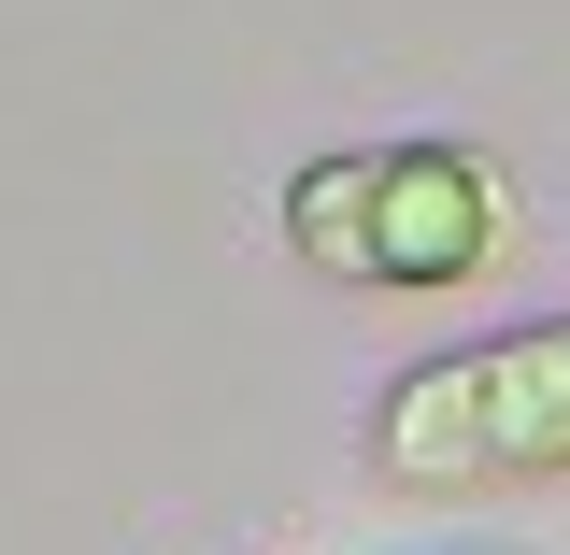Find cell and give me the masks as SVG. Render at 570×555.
Returning <instances> with one entry per match:
<instances>
[{
    "label": "cell",
    "mask_w": 570,
    "mask_h": 555,
    "mask_svg": "<svg viewBox=\"0 0 570 555\" xmlns=\"http://www.w3.org/2000/svg\"><path fill=\"white\" fill-rule=\"evenodd\" d=\"M371 485L385 498L570 485V314H528V328H485V343H442L414 370H385Z\"/></svg>",
    "instance_id": "2"
},
{
    "label": "cell",
    "mask_w": 570,
    "mask_h": 555,
    "mask_svg": "<svg viewBox=\"0 0 570 555\" xmlns=\"http://www.w3.org/2000/svg\"><path fill=\"white\" fill-rule=\"evenodd\" d=\"M285 257L356 299H456L513 257V171L471 129H371L285 171Z\"/></svg>",
    "instance_id": "1"
}]
</instances>
